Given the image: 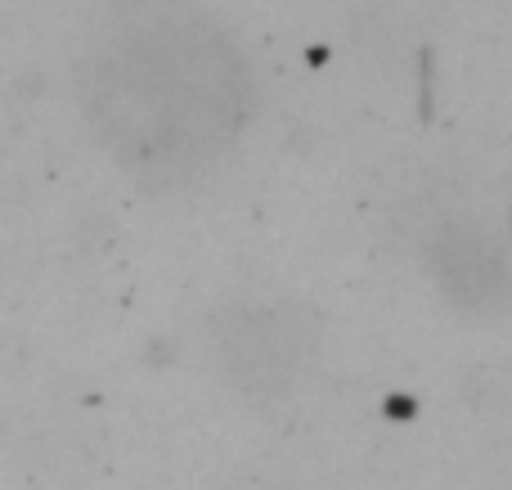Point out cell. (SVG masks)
I'll return each mask as SVG.
<instances>
[{"instance_id": "cell-1", "label": "cell", "mask_w": 512, "mask_h": 490, "mask_svg": "<svg viewBox=\"0 0 512 490\" xmlns=\"http://www.w3.org/2000/svg\"><path fill=\"white\" fill-rule=\"evenodd\" d=\"M86 108L135 180L180 189L234 149L252 113V72L203 9L158 5L113 27L90 54Z\"/></svg>"}, {"instance_id": "cell-2", "label": "cell", "mask_w": 512, "mask_h": 490, "mask_svg": "<svg viewBox=\"0 0 512 490\" xmlns=\"http://www.w3.org/2000/svg\"><path fill=\"white\" fill-rule=\"evenodd\" d=\"M216 356L225 374L256 396H274L297 374V324L279 306H225L216 315Z\"/></svg>"}, {"instance_id": "cell-3", "label": "cell", "mask_w": 512, "mask_h": 490, "mask_svg": "<svg viewBox=\"0 0 512 490\" xmlns=\"http://www.w3.org/2000/svg\"><path fill=\"white\" fill-rule=\"evenodd\" d=\"M427 270H432L436 288L463 311H495L504 302L508 266H504V243L472 216H450L441 221L423 243Z\"/></svg>"}]
</instances>
